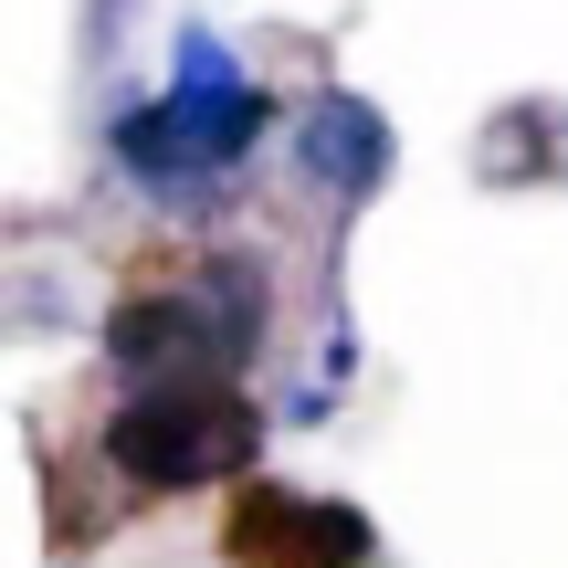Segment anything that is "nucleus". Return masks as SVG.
I'll use <instances>...</instances> for the list:
<instances>
[{"instance_id":"f257e3e1","label":"nucleus","mask_w":568,"mask_h":568,"mask_svg":"<svg viewBox=\"0 0 568 568\" xmlns=\"http://www.w3.org/2000/svg\"><path fill=\"white\" fill-rule=\"evenodd\" d=\"M253 400L222 379H169V389H138V400L105 422V453L116 474L138 485H222V474L253 464Z\"/></svg>"},{"instance_id":"f03ea898","label":"nucleus","mask_w":568,"mask_h":568,"mask_svg":"<svg viewBox=\"0 0 568 568\" xmlns=\"http://www.w3.org/2000/svg\"><path fill=\"white\" fill-rule=\"evenodd\" d=\"M222 558L232 568H368V527L347 506H305L284 485H232Z\"/></svg>"}]
</instances>
